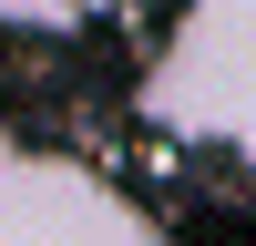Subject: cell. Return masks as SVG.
Segmentation results:
<instances>
[{
    "label": "cell",
    "mask_w": 256,
    "mask_h": 246,
    "mask_svg": "<svg viewBox=\"0 0 256 246\" xmlns=\"http://www.w3.org/2000/svg\"><path fill=\"white\" fill-rule=\"evenodd\" d=\"M10 246H154V226L123 195H102L82 164L20 154L10 164Z\"/></svg>",
    "instance_id": "cell-1"
},
{
    "label": "cell",
    "mask_w": 256,
    "mask_h": 246,
    "mask_svg": "<svg viewBox=\"0 0 256 246\" xmlns=\"http://www.w3.org/2000/svg\"><path fill=\"white\" fill-rule=\"evenodd\" d=\"M0 10H10L20 41H72V31H92V20H113V0H0Z\"/></svg>",
    "instance_id": "cell-2"
},
{
    "label": "cell",
    "mask_w": 256,
    "mask_h": 246,
    "mask_svg": "<svg viewBox=\"0 0 256 246\" xmlns=\"http://www.w3.org/2000/svg\"><path fill=\"white\" fill-rule=\"evenodd\" d=\"M184 10H205V20H236V10H256V0H184Z\"/></svg>",
    "instance_id": "cell-3"
}]
</instances>
